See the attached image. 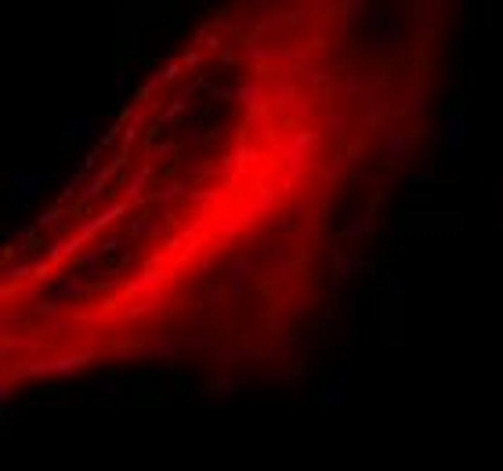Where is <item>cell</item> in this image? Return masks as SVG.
<instances>
[{
  "label": "cell",
  "mask_w": 503,
  "mask_h": 471,
  "mask_svg": "<svg viewBox=\"0 0 503 471\" xmlns=\"http://www.w3.org/2000/svg\"><path fill=\"white\" fill-rule=\"evenodd\" d=\"M308 15H283L275 37H207L185 65L127 113L120 153L47 218V243L26 246L18 297L33 334L138 341L163 330L192 283L236 232L279 225L315 207L344 160L337 134L340 44H305Z\"/></svg>",
  "instance_id": "1"
}]
</instances>
